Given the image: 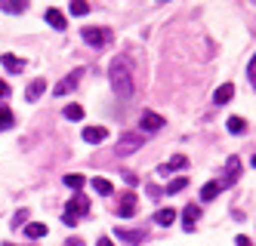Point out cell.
I'll use <instances>...</instances> for the list:
<instances>
[{
	"label": "cell",
	"mask_w": 256,
	"mask_h": 246,
	"mask_svg": "<svg viewBox=\"0 0 256 246\" xmlns=\"http://www.w3.org/2000/svg\"><path fill=\"white\" fill-rule=\"evenodd\" d=\"M216 194H219V185H216V182H207L204 188H200V200H207V203L216 200Z\"/></svg>",
	"instance_id": "ffe728a7"
},
{
	"label": "cell",
	"mask_w": 256,
	"mask_h": 246,
	"mask_svg": "<svg viewBox=\"0 0 256 246\" xmlns=\"http://www.w3.org/2000/svg\"><path fill=\"white\" fill-rule=\"evenodd\" d=\"M93 188H96L99 194H112V191H114V188H112V182H108V179H93Z\"/></svg>",
	"instance_id": "d4e9b609"
},
{
	"label": "cell",
	"mask_w": 256,
	"mask_h": 246,
	"mask_svg": "<svg viewBox=\"0 0 256 246\" xmlns=\"http://www.w3.org/2000/svg\"><path fill=\"white\" fill-rule=\"evenodd\" d=\"M238 179H241V157H228V160H226V179H222V182H216V185H219V191L232 188Z\"/></svg>",
	"instance_id": "3957f363"
},
{
	"label": "cell",
	"mask_w": 256,
	"mask_h": 246,
	"mask_svg": "<svg viewBox=\"0 0 256 246\" xmlns=\"http://www.w3.org/2000/svg\"><path fill=\"white\" fill-rule=\"evenodd\" d=\"M86 213H90V200H86V197H71V200H68V206H65L62 222L68 225V228H74L78 219H80V216H86Z\"/></svg>",
	"instance_id": "7a4b0ae2"
},
{
	"label": "cell",
	"mask_w": 256,
	"mask_h": 246,
	"mask_svg": "<svg viewBox=\"0 0 256 246\" xmlns=\"http://www.w3.org/2000/svg\"><path fill=\"white\" fill-rule=\"evenodd\" d=\"M80 37H84V40L93 46V49H102V46L108 43V31H102V28H84Z\"/></svg>",
	"instance_id": "8992f818"
},
{
	"label": "cell",
	"mask_w": 256,
	"mask_h": 246,
	"mask_svg": "<svg viewBox=\"0 0 256 246\" xmlns=\"http://www.w3.org/2000/svg\"><path fill=\"white\" fill-rule=\"evenodd\" d=\"M90 12V3H84V0H74L71 3V15H86Z\"/></svg>",
	"instance_id": "4316f807"
},
{
	"label": "cell",
	"mask_w": 256,
	"mask_h": 246,
	"mask_svg": "<svg viewBox=\"0 0 256 246\" xmlns=\"http://www.w3.org/2000/svg\"><path fill=\"white\" fill-rule=\"evenodd\" d=\"M0 65H4L6 71H12V74H22V68H25V62L19 59V55H12V52H4V55H0Z\"/></svg>",
	"instance_id": "8fae6325"
},
{
	"label": "cell",
	"mask_w": 256,
	"mask_h": 246,
	"mask_svg": "<svg viewBox=\"0 0 256 246\" xmlns=\"http://www.w3.org/2000/svg\"><path fill=\"white\" fill-rule=\"evenodd\" d=\"M232 96H234V83H222L213 92V102L216 105H226V102H232Z\"/></svg>",
	"instance_id": "9a60e30c"
},
{
	"label": "cell",
	"mask_w": 256,
	"mask_h": 246,
	"mask_svg": "<svg viewBox=\"0 0 256 246\" xmlns=\"http://www.w3.org/2000/svg\"><path fill=\"white\" fill-rule=\"evenodd\" d=\"M188 166V157H182V154H176V157H170V163H164V166H158V176H170L173 169H186Z\"/></svg>",
	"instance_id": "30bf717a"
},
{
	"label": "cell",
	"mask_w": 256,
	"mask_h": 246,
	"mask_svg": "<svg viewBox=\"0 0 256 246\" xmlns=\"http://www.w3.org/2000/svg\"><path fill=\"white\" fill-rule=\"evenodd\" d=\"M62 114H65L68 120H84V108L71 102V105H65V111H62Z\"/></svg>",
	"instance_id": "44dd1931"
},
{
	"label": "cell",
	"mask_w": 256,
	"mask_h": 246,
	"mask_svg": "<svg viewBox=\"0 0 256 246\" xmlns=\"http://www.w3.org/2000/svg\"><path fill=\"white\" fill-rule=\"evenodd\" d=\"M139 148H142V136L139 132H126V136H120V142H118V154L126 157V154H133Z\"/></svg>",
	"instance_id": "277c9868"
},
{
	"label": "cell",
	"mask_w": 256,
	"mask_h": 246,
	"mask_svg": "<svg viewBox=\"0 0 256 246\" xmlns=\"http://www.w3.org/2000/svg\"><path fill=\"white\" fill-rule=\"evenodd\" d=\"M164 120L160 114H154V111H142V117H139V129L142 132H158V129H164Z\"/></svg>",
	"instance_id": "5b68a950"
},
{
	"label": "cell",
	"mask_w": 256,
	"mask_h": 246,
	"mask_svg": "<svg viewBox=\"0 0 256 246\" xmlns=\"http://www.w3.org/2000/svg\"><path fill=\"white\" fill-rule=\"evenodd\" d=\"M28 219V213L25 210H19V213H16V219H12V228H22V222Z\"/></svg>",
	"instance_id": "83f0119b"
},
{
	"label": "cell",
	"mask_w": 256,
	"mask_h": 246,
	"mask_svg": "<svg viewBox=\"0 0 256 246\" xmlns=\"http://www.w3.org/2000/svg\"><path fill=\"white\" fill-rule=\"evenodd\" d=\"M44 89H46V80H44V77L31 80V86H28V92H25V99H28V102H38V99L44 96Z\"/></svg>",
	"instance_id": "5bb4252c"
},
{
	"label": "cell",
	"mask_w": 256,
	"mask_h": 246,
	"mask_svg": "<svg viewBox=\"0 0 256 246\" xmlns=\"http://www.w3.org/2000/svg\"><path fill=\"white\" fill-rule=\"evenodd\" d=\"M154 222L167 228V225H173V222H176V210H158V213H154Z\"/></svg>",
	"instance_id": "d6986e66"
},
{
	"label": "cell",
	"mask_w": 256,
	"mask_h": 246,
	"mask_svg": "<svg viewBox=\"0 0 256 246\" xmlns=\"http://www.w3.org/2000/svg\"><path fill=\"white\" fill-rule=\"evenodd\" d=\"M4 96H10V86H6L4 80H0V99H4Z\"/></svg>",
	"instance_id": "4dcf8cb0"
},
{
	"label": "cell",
	"mask_w": 256,
	"mask_h": 246,
	"mask_svg": "<svg viewBox=\"0 0 256 246\" xmlns=\"http://www.w3.org/2000/svg\"><path fill=\"white\" fill-rule=\"evenodd\" d=\"M238 246H253V240L250 237H238Z\"/></svg>",
	"instance_id": "1f68e13d"
},
{
	"label": "cell",
	"mask_w": 256,
	"mask_h": 246,
	"mask_svg": "<svg viewBox=\"0 0 256 246\" xmlns=\"http://www.w3.org/2000/svg\"><path fill=\"white\" fill-rule=\"evenodd\" d=\"M12 126V111L0 105V129H10Z\"/></svg>",
	"instance_id": "cb8c5ba5"
},
{
	"label": "cell",
	"mask_w": 256,
	"mask_h": 246,
	"mask_svg": "<svg viewBox=\"0 0 256 246\" xmlns=\"http://www.w3.org/2000/svg\"><path fill=\"white\" fill-rule=\"evenodd\" d=\"M186 185H188V179H186V176H179V179H173V182L167 185V197H170V194H179V191H182V188H186Z\"/></svg>",
	"instance_id": "603a6c76"
},
{
	"label": "cell",
	"mask_w": 256,
	"mask_h": 246,
	"mask_svg": "<svg viewBox=\"0 0 256 246\" xmlns=\"http://www.w3.org/2000/svg\"><path fill=\"white\" fill-rule=\"evenodd\" d=\"M65 185L71 188V191H80V188H84V176H65Z\"/></svg>",
	"instance_id": "484cf974"
},
{
	"label": "cell",
	"mask_w": 256,
	"mask_h": 246,
	"mask_svg": "<svg viewBox=\"0 0 256 246\" xmlns=\"http://www.w3.org/2000/svg\"><path fill=\"white\" fill-rule=\"evenodd\" d=\"M6 246H12V243H6Z\"/></svg>",
	"instance_id": "836d02e7"
},
{
	"label": "cell",
	"mask_w": 256,
	"mask_h": 246,
	"mask_svg": "<svg viewBox=\"0 0 256 246\" xmlns=\"http://www.w3.org/2000/svg\"><path fill=\"white\" fill-rule=\"evenodd\" d=\"M44 18H46V22L56 28V31H65V28H68V25H65V12H62V9H56V6H50V9L44 12Z\"/></svg>",
	"instance_id": "9c48e42d"
},
{
	"label": "cell",
	"mask_w": 256,
	"mask_h": 246,
	"mask_svg": "<svg viewBox=\"0 0 256 246\" xmlns=\"http://www.w3.org/2000/svg\"><path fill=\"white\" fill-rule=\"evenodd\" d=\"M114 234H118L124 243H130V246H139V243L145 240V234H142V231H124V228H118Z\"/></svg>",
	"instance_id": "2e32d148"
},
{
	"label": "cell",
	"mask_w": 256,
	"mask_h": 246,
	"mask_svg": "<svg viewBox=\"0 0 256 246\" xmlns=\"http://www.w3.org/2000/svg\"><path fill=\"white\" fill-rule=\"evenodd\" d=\"M25 237H31V240H40V237H46V225H40V222H31V225H25Z\"/></svg>",
	"instance_id": "e0dca14e"
},
{
	"label": "cell",
	"mask_w": 256,
	"mask_h": 246,
	"mask_svg": "<svg viewBox=\"0 0 256 246\" xmlns=\"http://www.w3.org/2000/svg\"><path fill=\"white\" fill-rule=\"evenodd\" d=\"M253 74H256V65L250 62V65H247V80H250V83H253Z\"/></svg>",
	"instance_id": "f546056e"
},
{
	"label": "cell",
	"mask_w": 256,
	"mask_h": 246,
	"mask_svg": "<svg viewBox=\"0 0 256 246\" xmlns=\"http://www.w3.org/2000/svg\"><path fill=\"white\" fill-rule=\"evenodd\" d=\"M136 210H139V200H136V194H124V200H120V219H130V216H136Z\"/></svg>",
	"instance_id": "4fadbf2b"
},
{
	"label": "cell",
	"mask_w": 256,
	"mask_h": 246,
	"mask_svg": "<svg viewBox=\"0 0 256 246\" xmlns=\"http://www.w3.org/2000/svg\"><path fill=\"white\" fill-rule=\"evenodd\" d=\"M80 74H84L80 68H78V71H71L68 77H65V80H62V83H59L56 89H52V92H56V96H65V92H71V89L78 86V80H80Z\"/></svg>",
	"instance_id": "ba28073f"
},
{
	"label": "cell",
	"mask_w": 256,
	"mask_h": 246,
	"mask_svg": "<svg viewBox=\"0 0 256 246\" xmlns=\"http://www.w3.org/2000/svg\"><path fill=\"white\" fill-rule=\"evenodd\" d=\"M96 246H114V243H112V237H102V240H99Z\"/></svg>",
	"instance_id": "d6a6232c"
},
{
	"label": "cell",
	"mask_w": 256,
	"mask_h": 246,
	"mask_svg": "<svg viewBox=\"0 0 256 246\" xmlns=\"http://www.w3.org/2000/svg\"><path fill=\"white\" fill-rule=\"evenodd\" d=\"M65 246H86V243H84V240H80V237H71V240H68V243H65Z\"/></svg>",
	"instance_id": "f1b7e54d"
},
{
	"label": "cell",
	"mask_w": 256,
	"mask_h": 246,
	"mask_svg": "<svg viewBox=\"0 0 256 246\" xmlns=\"http://www.w3.org/2000/svg\"><path fill=\"white\" fill-rule=\"evenodd\" d=\"M198 219H200V210H198V206L194 203H188L186 206V210H182V231H194V225H198Z\"/></svg>",
	"instance_id": "52a82bcc"
},
{
	"label": "cell",
	"mask_w": 256,
	"mask_h": 246,
	"mask_svg": "<svg viewBox=\"0 0 256 246\" xmlns=\"http://www.w3.org/2000/svg\"><path fill=\"white\" fill-rule=\"evenodd\" d=\"M108 80H112V89L118 99H133V74H130V62L126 59H114L112 68H108Z\"/></svg>",
	"instance_id": "6da1fadb"
},
{
	"label": "cell",
	"mask_w": 256,
	"mask_h": 246,
	"mask_svg": "<svg viewBox=\"0 0 256 246\" xmlns=\"http://www.w3.org/2000/svg\"><path fill=\"white\" fill-rule=\"evenodd\" d=\"M105 136H108V129H105V126H86V129H84V142H90V145L105 142Z\"/></svg>",
	"instance_id": "7c38bea8"
},
{
	"label": "cell",
	"mask_w": 256,
	"mask_h": 246,
	"mask_svg": "<svg viewBox=\"0 0 256 246\" xmlns=\"http://www.w3.org/2000/svg\"><path fill=\"white\" fill-rule=\"evenodd\" d=\"M226 123H228V132H234V136H238V132H244V129H247V120H244V117H228Z\"/></svg>",
	"instance_id": "7402d4cb"
},
{
	"label": "cell",
	"mask_w": 256,
	"mask_h": 246,
	"mask_svg": "<svg viewBox=\"0 0 256 246\" xmlns=\"http://www.w3.org/2000/svg\"><path fill=\"white\" fill-rule=\"evenodd\" d=\"M0 9H4V12H25L28 3H25V0H0Z\"/></svg>",
	"instance_id": "ac0fdd59"
}]
</instances>
